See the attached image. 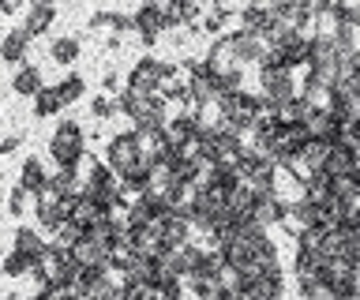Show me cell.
I'll use <instances>...</instances> for the list:
<instances>
[{
    "label": "cell",
    "mask_w": 360,
    "mask_h": 300,
    "mask_svg": "<svg viewBox=\"0 0 360 300\" xmlns=\"http://www.w3.org/2000/svg\"><path fill=\"white\" fill-rule=\"evenodd\" d=\"M79 53H83V41L72 38V34H60V38H53V46H49V57L60 64V68H72V64L79 60Z\"/></svg>",
    "instance_id": "16"
},
{
    "label": "cell",
    "mask_w": 360,
    "mask_h": 300,
    "mask_svg": "<svg viewBox=\"0 0 360 300\" xmlns=\"http://www.w3.org/2000/svg\"><path fill=\"white\" fill-rule=\"evenodd\" d=\"M79 169H83V192H94V195H117L120 192V176L105 165V158L86 154V162Z\"/></svg>",
    "instance_id": "6"
},
{
    "label": "cell",
    "mask_w": 360,
    "mask_h": 300,
    "mask_svg": "<svg viewBox=\"0 0 360 300\" xmlns=\"http://www.w3.org/2000/svg\"><path fill=\"white\" fill-rule=\"evenodd\" d=\"M19 143H22V136H19V131H11V136H4V143H0V154H15Z\"/></svg>",
    "instance_id": "24"
},
{
    "label": "cell",
    "mask_w": 360,
    "mask_h": 300,
    "mask_svg": "<svg viewBox=\"0 0 360 300\" xmlns=\"http://www.w3.org/2000/svg\"><path fill=\"white\" fill-rule=\"evenodd\" d=\"M135 19V34H139V41L146 49H154V41L169 30V15H165V4H158V0H146V4H139L131 12Z\"/></svg>",
    "instance_id": "5"
},
{
    "label": "cell",
    "mask_w": 360,
    "mask_h": 300,
    "mask_svg": "<svg viewBox=\"0 0 360 300\" xmlns=\"http://www.w3.org/2000/svg\"><path fill=\"white\" fill-rule=\"evenodd\" d=\"M207 68L210 75H229V72H240V60H236V46H233V34H221V38H214L210 41V49H207Z\"/></svg>",
    "instance_id": "8"
},
{
    "label": "cell",
    "mask_w": 360,
    "mask_h": 300,
    "mask_svg": "<svg viewBox=\"0 0 360 300\" xmlns=\"http://www.w3.org/2000/svg\"><path fill=\"white\" fill-rule=\"evenodd\" d=\"M101 158H105V165L117 176H124L128 169H135V165L143 162V139L135 136L131 128L128 131H117V136L105 139V154H101Z\"/></svg>",
    "instance_id": "3"
},
{
    "label": "cell",
    "mask_w": 360,
    "mask_h": 300,
    "mask_svg": "<svg viewBox=\"0 0 360 300\" xmlns=\"http://www.w3.org/2000/svg\"><path fill=\"white\" fill-rule=\"evenodd\" d=\"M30 34L22 27H11V30H4V38H0V60L4 64H11V68H22L27 64V53H30Z\"/></svg>",
    "instance_id": "9"
},
{
    "label": "cell",
    "mask_w": 360,
    "mask_h": 300,
    "mask_svg": "<svg viewBox=\"0 0 360 300\" xmlns=\"http://www.w3.org/2000/svg\"><path fill=\"white\" fill-rule=\"evenodd\" d=\"M11 91H15L19 98H38L41 91H45V75H41V68L38 64H22V68L11 75Z\"/></svg>",
    "instance_id": "14"
},
{
    "label": "cell",
    "mask_w": 360,
    "mask_h": 300,
    "mask_svg": "<svg viewBox=\"0 0 360 300\" xmlns=\"http://www.w3.org/2000/svg\"><path fill=\"white\" fill-rule=\"evenodd\" d=\"M34 203H38V199H34V195H30L22 184H15V188L8 192V214H15V218H22V214H27V210H30Z\"/></svg>",
    "instance_id": "19"
},
{
    "label": "cell",
    "mask_w": 360,
    "mask_h": 300,
    "mask_svg": "<svg viewBox=\"0 0 360 300\" xmlns=\"http://www.w3.org/2000/svg\"><path fill=\"white\" fill-rule=\"evenodd\" d=\"M356 169H360L356 147H349V143H338V147H330V154H326V169H323V176H330V181H342V176H353Z\"/></svg>",
    "instance_id": "11"
},
{
    "label": "cell",
    "mask_w": 360,
    "mask_h": 300,
    "mask_svg": "<svg viewBox=\"0 0 360 300\" xmlns=\"http://www.w3.org/2000/svg\"><path fill=\"white\" fill-rule=\"evenodd\" d=\"M112 102H117V117H128V120H135V113L143 109V98L135 91H128V86L120 94H112Z\"/></svg>",
    "instance_id": "20"
},
{
    "label": "cell",
    "mask_w": 360,
    "mask_h": 300,
    "mask_svg": "<svg viewBox=\"0 0 360 300\" xmlns=\"http://www.w3.org/2000/svg\"><path fill=\"white\" fill-rule=\"evenodd\" d=\"M30 270H34V263L27 259V255H19V252L4 255V274L8 278H30Z\"/></svg>",
    "instance_id": "21"
},
{
    "label": "cell",
    "mask_w": 360,
    "mask_h": 300,
    "mask_svg": "<svg viewBox=\"0 0 360 300\" xmlns=\"http://www.w3.org/2000/svg\"><path fill=\"white\" fill-rule=\"evenodd\" d=\"M49 154H53V162L56 165H64V169H79V165L86 162V131L79 120L72 117H64L60 124H56L53 131V139H49Z\"/></svg>",
    "instance_id": "2"
},
{
    "label": "cell",
    "mask_w": 360,
    "mask_h": 300,
    "mask_svg": "<svg viewBox=\"0 0 360 300\" xmlns=\"http://www.w3.org/2000/svg\"><path fill=\"white\" fill-rule=\"evenodd\" d=\"M180 79V64L173 60H158V57H143V60H135V68L128 72V91H135L139 98H154V94H162V86L165 83H173Z\"/></svg>",
    "instance_id": "1"
},
{
    "label": "cell",
    "mask_w": 360,
    "mask_h": 300,
    "mask_svg": "<svg viewBox=\"0 0 360 300\" xmlns=\"http://www.w3.org/2000/svg\"><path fill=\"white\" fill-rule=\"evenodd\" d=\"M19 184L27 188V192L38 199L45 188H49V169H45V162L38 154H30V158H22V169H19Z\"/></svg>",
    "instance_id": "13"
},
{
    "label": "cell",
    "mask_w": 360,
    "mask_h": 300,
    "mask_svg": "<svg viewBox=\"0 0 360 300\" xmlns=\"http://www.w3.org/2000/svg\"><path fill=\"white\" fill-rule=\"evenodd\" d=\"M0 12H4V15H15V12H19V0H0Z\"/></svg>",
    "instance_id": "26"
},
{
    "label": "cell",
    "mask_w": 360,
    "mask_h": 300,
    "mask_svg": "<svg viewBox=\"0 0 360 300\" xmlns=\"http://www.w3.org/2000/svg\"><path fill=\"white\" fill-rule=\"evenodd\" d=\"M233 34V46H236V60H240V68L244 64H263L266 57V41L263 38H252V34H240V30H229Z\"/></svg>",
    "instance_id": "15"
},
{
    "label": "cell",
    "mask_w": 360,
    "mask_h": 300,
    "mask_svg": "<svg viewBox=\"0 0 360 300\" xmlns=\"http://www.w3.org/2000/svg\"><path fill=\"white\" fill-rule=\"evenodd\" d=\"M11 252H19V255H27V259L38 266L45 259V252H49V240L41 237L38 229H30V226H19L15 229V244H11Z\"/></svg>",
    "instance_id": "12"
},
{
    "label": "cell",
    "mask_w": 360,
    "mask_h": 300,
    "mask_svg": "<svg viewBox=\"0 0 360 300\" xmlns=\"http://www.w3.org/2000/svg\"><path fill=\"white\" fill-rule=\"evenodd\" d=\"M117 83H120V75H117V72H105V79H101L105 94H120V91H117Z\"/></svg>",
    "instance_id": "25"
},
{
    "label": "cell",
    "mask_w": 360,
    "mask_h": 300,
    "mask_svg": "<svg viewBox=\"0 0 360 300\" xmlns=\"http://www.w3.org/2000/svg\"><path fill=\"white\" fill-rule=\"evenodd\" d=\"M60 109H64V102H60V94H56V86H45V91L34 98V117H38V120L60 117Z\"/></svg>",
    "instance_id": "17"
},
{
    "label": "cell",
    "mask_w": 360,
    "mask_h": 300,
    "mask_svg": "<svg viewBox=\"0 0 360 300\" xmlns=\"http://www.w3.org/2000/svg\"><path fill=\"white\" fill-rule=\"evenodd\" d=\"M90 117H94V120L117 117V102H112L109 94H94V98H90Z\"/></svg>",
    "instance_id": "22"
},
{
    "label": "cell",
    "mask_w": 360,
    "mask_h": 300,
    "mask_svg": "<svg viewBox=\"0 0 360 300\" xmlns=\"http://www.w3.org/2000/svg\"><path fill=\"white\" fill-rule=\"evenodd\" d=\"M83 91H86V79L79 72H72V75H64L60 83H56V94H60V102H64V109L72 105V102H79L83 98Z\"/></svg>",
    "instance_id": "18"
},
{
    "label": "cell",
    "mask_w": 360,
    "mask_h": 300,
    "mask_svg": "<svg viewBox=\"0 0 360 300\" xmlns=\"http://www.w3.org/2000/svg\"><path fill=\"white\" fill-rule=\"evenodd\" d=\"M259 94H263V102H266V113L274 117L278 105H285L289 98L300 94L297 72H285V68H259Z\"/></svg>",
    "instance_id": "4"
},
{
    "label": "cell",
    "mask_w": 360,
    "mask_h": 300,
    "mask_svg": "<svg viewBox=\"0 0 360 300\" xmlns=\"http://www.w3.org/2000/svg\"><path fill=\"white\" fill-rule=\"evenodd\" d=\"M90 30H101V27H117V12H94L86 19Z\"/></svg>",
    "instance_id": "23"
},
{
    "label": "cell",
    "mask_w": 360,
    "mask_h": 300,
    "mask_svg": "<svg viewBox=\"0 0 360 300\" xmlns=\"http://www.w3.org/2000/svg\"><path fill=\"white\" fill-rule=\"evenodd\" d=\"M30 300H45V293H34V296H30Z\"/></svg>",
    "instance_id": "27"
},
{
    "label": "cell",
    "mask_w": 360,
    "mask_h": 300,
    "mask_svg": "<svg viewBox=\"0 0 360 300\" xmlns=\"http://www.w3.org/2000/svg\"><path fill=\"white\" fill-rule=\"evenodd\" d=\"M56 23V4L53 0H30V8H27V15H22V30H27L30 38H41V34H49Z\"/></svg>",
    "instance_id": "10"
},
{
    "label": "cell",
    "mask_w": 360,
    "mask_h": 300,
    "mask_svg": "<svg viewBox=\"0 0 360 300\" xmlns=\"http://www.w3.org/2000/svg\"><path fill=\"white\" fill-rule=\"evenodd\" d=\"M169 143H173V150H191L202 136V124L195 113H184V109H176L173 117H169V128H165Z\"/></svg>",
    "instance_id": "7"
}]
</instances>
